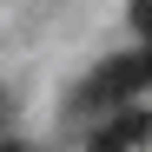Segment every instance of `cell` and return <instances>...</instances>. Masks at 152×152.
I'll return each mask as SVG.
<instances>
[{
    "label": "cell",
    "instance_id": "obj_1",
    "mask_svg": "<svg viewBox=\"0 0 152 152\" xmlns=\"http://www.w3.org/2000/svg\"><path fill=\"white\" fill-rule=\"evenodd\" d=\"M152 86V73H145V60L139 53H119V60H106V66H99L93 73V80H86V93H80V106H132V99Z\"/></svg>",
    "mask_w": 152,
    "mask_h": 152
},
{
    "label": "cell",
    "instance_id": "obj_3",
    "mask_svg": "<svg viewBox=\"0 0 152 152\" xmlns=\"http://www.w3.org/2000/svg\"><path fill=\"white\" fill-rule=\"evenodd\" d=\"M126 20H132L139 40H152V0H132V7H126Z\"/></svg>",
    "mask_w": 152,
    "mask_h": 152
},
{
    "label": "cell",
    "instance_id": "obj_4",
    "mask_svg": "<svg viewBox=\"0 0 152 152\" xmlns=\"http://www.w3.org/2000/svg\"><path fill=\"white\" fill-rule=\"evenodd\" d=\"M139 60H145V73H152V40H139Z\"/></svg>",
    "mask_w": 152,
    "mask_h": 152
},
{
    "label": "cell",
    "instance_id": "obj_5",
    "mask_svg": "<svg viewBox=\"0 0 152 152\" xmlns=\"http://www.w3.org/2000/svg\"><path fill=\"white\" fill-rule=\"evenodd\" d=\"M0 152H27V145H20V139H0Z\"/></svg>",
    "mask_w": 152,
    "mask_h": 152
},
{
    "label": "cell",
    "instance_id": "obj_2",
    "mask_svg": "<svg viewBox=\"0 0 152 152\" xmlns=\"http://www.w3.org/2000/svg\"><path fill=\"white\" fill-rule=\"evenodd\" d=\"M145 139H152V113L132 99V106H113L106 113V126L93 132V152H139Z\"/></svg>",
    "mask_w": 152,
    "mask_h": 152
}]
</instances>
